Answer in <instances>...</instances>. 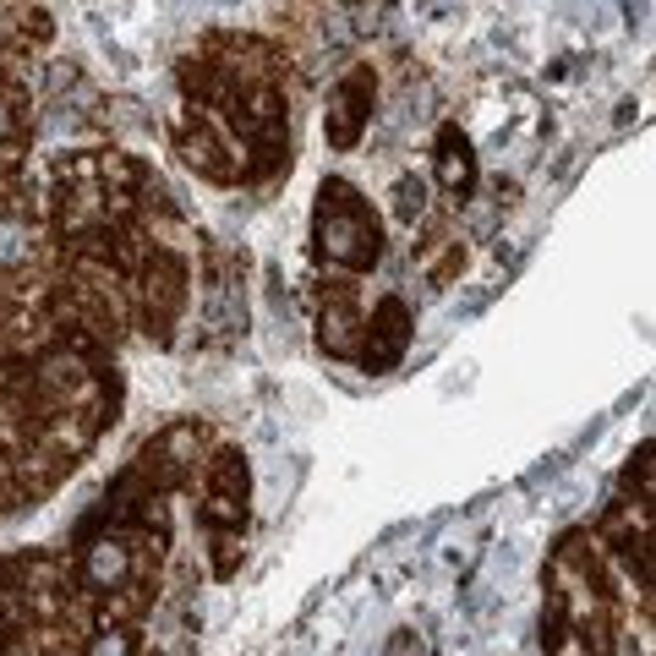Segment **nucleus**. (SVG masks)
<instances>
[{
  "instance_id": "f03ea898",
  "label": "nucleus",
  "mask_w": 656,
  "mask_h": 656,
  "mask_svg": "<svg viewBox=\"0 0 656 656\" xmlns=\"http://www.w3.org/2000/svg\"><path fill=\"white\" fill-rule=\"evenodd\" d=\"M88 656H132V635H121V629H104V635H93Z\"/></svg>"
},
{
  "instance_id": "f257e3e1",
  "label": "nucleus",
  "mask_w": 656,
  "mask_h": 656,
  "mask_svg": "<svg viewBox=\"0 0 656 656\" xmlns=\"http://www.w3.org/2000/svg\"><path fill=\"white\" fill-rule=\"evenodd\" d=\"M82 574H88V585H99V591H115V585L132 574V553H126L121 542H93Z\"/></svg>"
},
{
  "instance_id": "39448f33",
  "label": "nucleus",
  "mask_w": 656,
  "mask_h": 656,
  "mask_svg": "<svg viewBox=\"0 0 656 656\" xmlns=\"http://www.w3.org/2000/svg\"><path fill=\"white\" fill-rule=\"evenodd\" d=\"M400 214H405V219L421 214V181H405V186H400Z\"/></svg>"
},
{
  "instance_id": "423d86ee",
  "label": "nucleus",
  "mask_w": 656,
  "mask_h": 656,
  "mask_svg": "<svg viewBox=\"0 0 656 656\" xmlns=\"http://www.w3.org/2000/svg\"><path fill=\"white\" fill-rule=\"evenodd\" d=\"M6 132H11V115H6V110H0V137H6Z\"/></svg>"
},
{
  "instance_id": "20e7f679",
  "label": "nucleus",
  "mask_w": 656,
  "mask_h": 656,
  "mask_svg": "<svg viewBox=\"0 0 656 656\" xmlns=\"http://www.w3.org/2000/svg\"><path fill=\"white\" fill-rule=\"evenodd\" d=\"M11 257H22V225L0 219V263H11Z\"/></svg>"
},
{
  "instance_id": "7ed1b4c3",
  "label": "nucleus",
  "mask_w": 656,
  "mask_h": 656,
  "mask_svg": "<svg viewBox=\"0 0 656 656\" xmlns=\"http://www.w3.org/2000/svg\"><path fill=\"white\" fill-rule=\"evenodd\" d=\"M443 181H449L454 192H460V186L471 181V154H465V143H460V154H454V148L443 154Z\"/></svg>"
}]
</instances>
